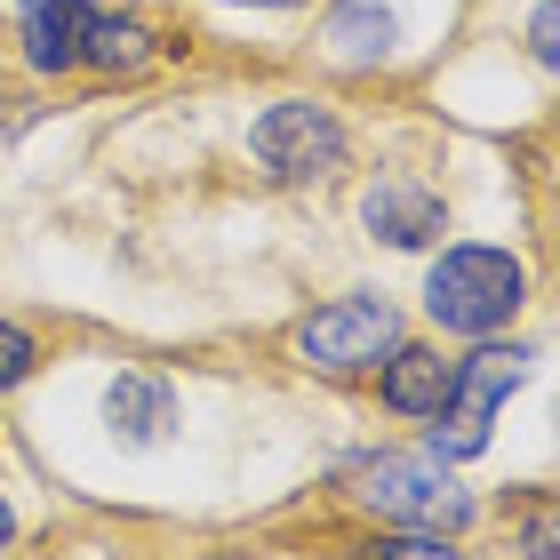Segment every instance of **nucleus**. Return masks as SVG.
Here are the masks:
<instances>
[{"label": "nucleus", "instance_id": "15", "mask_svg": "<svg viewBox=\"0 0 560 560\" xmlns=\"http://www.w3.org/2000/svg\"><path fill=\"white\" fill-rule=\"evenodd\" d=\"M528 560H552V521L528 513Z\"/></svg>", "mask_w": 560, "mask_h": 560}, {"label": "nucleus", "instance_id": "4", "mask_svg": "<svg viewBox=\"0 0 560 560\" xmlns=\"http://www.w3.org/2000/svg\"><path fill=\"white\" fill-rule=\"evenodd\" d=\"M393 345H400V313H393L385 296H337V304H320V313L296 328V352L313 369H328V376L385 369Z\"/></svg>", "mask_w": 560, "mask_h": 560}, {"label": "nucleus", "instance_id": "13", "mask_svg": "<svg viewBox=\"0 0 560 560\" xmlns=\"http://www.w3.org/2000/svg\"><path fill=\"white\" fill-rule=\"evenodd\" d=\"M361 560H465V552H448L441 537H424V528H409V537H385V545H369Z\"/></svg>", "mask_w": 560, "mask_h": 560}, {"label": "nucleus", "instance_id": "9", "mask_svg": "<svg viewBox=\"0 0 560 560\" xmlns=\"http://www.w3.org/2000/svg\"><path fill=\"white\" fill-rule=\"evenodd\" d=\"M448 376H456V361H441V352L393 345V361H385V409H400V417H432V409L448 400Z\"/></svg>", "mask_w": 560, "mask_h": 560}, {"label": "nucleus", "instance_id": "6", "mask_svg": "<svg viewBox=\"0 0 560 560\" xmlns=\"http://www.w3.org/2000/svg\"><path fill=\"white\" fill-rule=\"evenodd\" d=\"M361 217H369V233L385 241V248H432V241L448 233L441 192H424L417 176H376L369 200H361Z\"/></svg>", "mask_w": 560, "mask_h": 560}, {"label": "nucleus", "instance_id": "8", "mask_svg": "<svg viewBox=\"0 0 560 560\" xmlns=\"http://www.w3.org/2000/svg\"><path fill=\"white\" fill-rule=\"evenodd\" d=\"M105 424H113V441H129V448H152V441H168V424H176V393L161 385V376H113V393H105Z\"/></svg>", "mask_w": 560, "mask_h": 560}, {"label": "nucleus", "instance_id": "16", "mask_svg": "<svg viewBox=\"0 0 560 560\" xmlns=\"http://www.w3.org/2000/svg\"><path fill=\"white\" fill-rule=\"evenodd\" d=\"M9 537H16V513H9V497H0V552H9Z\"/></svg>", "mask_w": 560, "mask_h": 560}, {"label": "nucleus", "instance_id": "2", "mask_svg": "<svg viewBox=\"0 0 560 560\" xmlns=\"http://www.w3.org/2000/svg\"><path fill=\"white\" fill-rule=\"evenodd\" d=\"M352 504H369L376 521L424 528V537H456L472 521V497L441 472V456H369L352 472Z\"/></svg>", "mask_w": 560, "mask_h": 560}, {"label": "nucleus", "instance_id": "14", "mask_svg": "<svg viewBox=\"0 0 560 560\" xmlns=\"http://www.w3.org/2000/svg\"><path fill=\"white\" fill-rule=\"evenodd\" d=\"M528 48H537V65H552V57H560V40H552V0L537 9V24H528Z\"/></svg>", "mask_w": 560, "mask_h": 560}, {"label": "nucleus", "instance_id": "3", "mask_svg": "<svg viewBox=\"0 0 560 560\" xmlns=\"http://www.w3.org/2000/svg\"><path fill=\"white\" fill-rule=\"evenodd\" d=\"M521 376H528V352L521 345H480L472 361H456L448 400L432 409V456H441V465H465V456L489 448V424H497L504 400H513Z\"/></svg>", "mask_w": 560, "mask_h": 560}, {"label": "nucleus", "instance_id": "1", "mask_svg": "<svg viewBox=\"0 0 560 560\" xmlns=\"http://www.w3.org/2000/svg\"><path fill=\"white\" fill-rule=\"evenodd\" d=\"M521 296H528V272L504 257V248H441L424 272V313L448 328V337H497L504 320L521 313Z\"/></svg>", "mask_w": 560, "mask_h": 560}, {"label": "nucleus", "instance_id": "5", "mask_svg": "<svg viewBox=\"0 0 560 560\" xmlns=\"http://www.w3.org/2000/svg\"><path fill=\"white\" fill-rule=\"evenodd\" d=\"M248 152H257L272 176H289V185H313V176H337V168H345V120L328 113V105L280 96L272 113H257Z\"/></svg>", "mask_w": 560, "mask_h": 560}, {"label": "nucleus", "instance_id": "11", "mask_svg": "<svg viewBox=\"0 0 560 560\" xmlns=\"http://www.w3.org/2000/svg\"><path fill=\"white\" fill-rule=\"evenodd\" d=\"M328 40H337V57H385L393 48V9L385 0H345V9L328 16Z\"/></svg>", "mask_w": 560, "mask_h": 560}, {"label": "nucleus", "instance_id": "12", "mask_svg": "<svg viewBox=\"0 0 560 560\" xmlns=\"http://www.w3.org/2000/svg\"><path fill=\"white\" fill-rule=\"evenodd\" d=\"M33 361H40V352H33V337H24L16 320H0V393H9V385H24V376H33Z\"/></svg>", "mask_w": 560, "mask_h": 560}, {"label": "nucleus", "instance_id": "10", "mask_svg": "<svg viewBox=\"0 0 560 560\" xmlns=\"http://www.w3.org/2000/svg\"><path fill=\"white\" fill-rule=\"evenodd\" d=\"M81 65H96V72H144V65H152V33H144V24H137L129 9H105V16L89 9Z\"/></svg>", "mask_w": 560, "mask_h": 560}, {"label": "nucleus", "instance_id": "7", "mask_svg": "<svg viewBox=\"0 0 560 560\" xmlns=\"http://www.w3.org/2000/svg\"><path fill=\"white\" fill-rule=\"evenodd\" d=\"M81 33H89V0H24L16 9V40L33 72H72L81 65Z\"/></svg>", "mask_w": 560, "mask_h": 560}, {"label": "nucleus", "instance_id": "17", "mask_svg": "<svg viewBox=\"0 0 560 560\" xmlns=\"http://www.w3.org/2000/svg\"><path fill=\"white\" fill-rule=\"evenodd\" d=\"M224 9H296V0H224Z\"/></svg>", "mask_w": 560, "mask_h": 560}]
</instances>
